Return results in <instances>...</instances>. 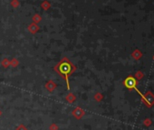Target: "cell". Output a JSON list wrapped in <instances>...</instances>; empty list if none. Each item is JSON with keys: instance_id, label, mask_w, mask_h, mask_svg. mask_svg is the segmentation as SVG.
<instances>
[{"instance_id": "obj_3", "label": "cell", "mask_w": 154, "mask_h": 130, "mask_svg": "<svg viewBox=\"0 0 154 130\" xmlns=\"http://www.w3.org/2000/svg\"><path fill=\"white\" fill-rule=\"evenodd\" d=\"M0 114H1V113H0Z\"/></svg>"}, {"instance_id": "obj_2", "label": "cell", "mask_w": 154, "mask_h": 130, "mask_svg": "<svg viewBox=\"0 0 154 130\" xmlns=\"http://www.w3.org/2000/svg\"><path fill=\"white\" fill-rule=\"evenodd\" d=\"M136 85H137V81L134 77L132 76H129L126 79L124 80V86L129 89H132V88H136Z\"/></svg>"}, {"instance_id": "obj_1", "label": "cell", "mask_w": 154, "mask_h": 130, "mask_svg": "<svg viewBox=\"0 0 154 130\" xmlns=\"http://www.w3.org/2000/svg\"><path fill=\"white\" fill-rule=\"evenodd\" d=\"M54 70L57 73L62 76L65 78L66 85H67L68 90H70V85H69V76L75 71V66L74 65H73L71 61L68 59L67 57H65L60 61V62L55 65Z\"/></svg>"}]
</instances>
